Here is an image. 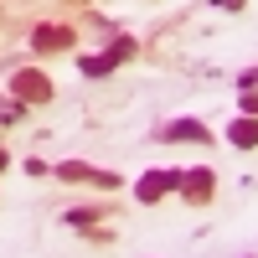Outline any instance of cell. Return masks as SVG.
Here are the masks:
<instances>
[{"instance_id":"1","label":"cell","mask_w":258,"mask_h":258,"mask_svg":"<svg viewBox=\"0 0 258 258\" xmlns=\"http://www.w3.org/2000/svg\"><path fill=\"white\" fill-rule=\"evenodd\" d=\"M135 52H140V41H135V36H114L103 52L78 57V73H83V78H109V73H114V68H124V62L135 57Z\"/></svg>"},{"instance_id":"2","label":"cell","mask_w":258,"mask_h":258,"mask_svg":"<svg viewBox=\"0 0 258 258\" xmlns=\"http://www.w3.org/2000/svg\"><path fill=\"white\" fill-rule=\"evenodd\" d=\"M181 181H186V170H181V165L145 170V176L135 181V202H140V207H155V202H165V197H170V191H181Z\"/></svg>"},{"instance_id":"3","label":"cell","mask_w":258,"mask_h":258,"mask_svg":"<svg viewBox=\"0 0 258 258\" xmlns=\"http://www.w3.org/2000/svg\"><path fill=\"white\" fill-rule=\"evenodd\" d=\"M11 98H21V103H52V78L47 73H36V68H16L11 73V88H6Z\"/></svg>"},{"instance_id":"4","label":"cell","mask_w":258,"mask_h":258,"mask_svg":"<svg viewBox=\"0 0 258 258\" xmlns=\"http://www.w3.org/2000/svg\"><path fill=\"white\" fill-rule=\"evenodd\" d=\"M52 176H57V181H93V186H103V191H119V186H124V176L98 170V165H88V160H62Z\"/></svg>"},{"instance_id":"5","label":"cell","mask_w":258,"mask_h":258,"mask_svg":"<svg viewBox=\"0 0 258 258\" xmlns=\"http://www.w3.org/2000/svg\"><path fill=\"white\" fill-rule=\"evenodd\" d=\"M155 140L160 145H212V129L202 119H170V124L155 129Z\"/></svg>"},{"instance_id":"6","label":"cell","mask_w":258,"mask_h":258,"mask_svg":"<svg viewBox=\"0 0 258 258\" xmlns=\"http://www.w3.org/2000/svg\"><path fill=\"white\" fill-rule=\"evenodd\" d=\"M181 197L191 207H207L212 197H217V170L212 165H186V181H181Z\"/></svg>"},{"instance_id":"7","label":"cell","mask_w":258,"mask_h":258,"mask_svg":"<svg viewBox=\"0 0 258 258\" xmlns=\"http://www.w3.org/2000/svg\"><path fill=\"white\" fill-rule=\"evenodd\" d=\"M68 47H78L73 26H36L31 31V52H68Z\"/></svg>"},{"instance_id":"8","label":"cell","mask_w":258,"mask_h":258,"mask_svg":"<svg viewBox=\"0 0 258 258\" xmlns=\"http://www.w3.org/2000/svg\"><path fill=\"white\" fill-rule=\"evenodd\" d=\"M227 145L232 150H258V114H238L227 124Z\"/></svg>"},{"instance_id":"9","label":"cell","mask_w":258,"mask_h":258,"mask_svg":"<svg viewBox=\"0 0 258 258\" xmlns=\"http://www.w3.org/2000/svg\"><path fill=\"white\" fill-rule=\"evenodd\" d=\"M103 217H109V207H68V212H62V222L78 227V232H93Z\"/></svg>"},{"instance_id":"10","label":"cell","mask_w":258,"mask_h":258,"mask_svg":"<svg viewBox=\"0 0 258 258\" xmlns=\"http://www.w3.org/2000/svg\"><path fill=\"white\" fill-rule=\"evenodd\" d=\"M21 119H26V103L11 98V93H0V124H21Z\"/></svg>"},{"instance_id":"11","label":"cell","mask_w":258,"mask_h":258,"mask_svg":"<svg viewBox=\"0 0 258 258\" xmlns=\"http://www.w3.org/2000/svg\"><path fill=\"white\" fill-rule=\"evenodd\" d=\"M243 114H258V88H243Z\"/></svg>"},{"instance_id":"12","label":"cell","mask_w":258,"mask_h":258,"mask_svg":"<svg viewBox=\"0 0 258 258\" xmlns=\"http://www.w3.org/2000/svg\"><path fill=\"white\" fill-rule=\"evenodd\" d=\"M212 6H217V11H227V16H238V11L248 6V0H212Z\"/></svg>"},{"instance_id":"13","label":"cell","mask_w":258,"mask_h":258,"mask_svg":"<svg viewBox=\"0 0 258 258\" xmlns=\"http://www.w3.org/2000/svg\"><path fill=\"white\" fill-rule=\"evenodd\" d=\"M0 170H11V155H6V150H0Z\"/></svg>"}]
</instances>
